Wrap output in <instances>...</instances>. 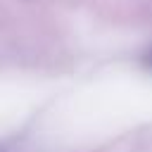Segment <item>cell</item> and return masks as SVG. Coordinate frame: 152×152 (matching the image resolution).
Wrapping results in <instances>:
<instances>
[{"label":"cell","mask_w":152,"mask_h":152,"mask_svg":"<svg viewBox=\"0 0 152 152\" xmlns=\"http://www.w3.org/2000/svg\"><path fill=\"white\" fill-rule=\"evenodd\" d=\"M147 64H150V66H152V52H150V55H147Z\"/></svg>","instance_id":"obj_1"}]
</instances>
